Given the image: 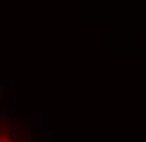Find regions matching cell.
I'll return each mask as SVG.
<instances>
[{"instance_id":"cell-1","label":"cell","mask_w":146,"mask_h":142,"mask_svg":"<svg viewBox=\"0 0 146 142\" xmlns=\"http://www.w3.org/2000/svg\"><path fill=\"white\" fill-rule=\"evenodd\" d=\"M0 142H15L10 133H6L4 129H0Z\"/></svg>"}]
</instances>
